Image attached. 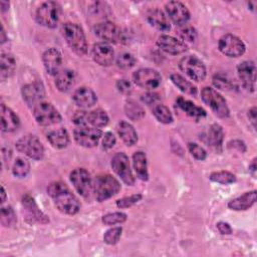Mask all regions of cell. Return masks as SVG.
I'll use <instances>...</instances> for the list:
<instances>
[{
    "label": "cell",
    "instance_id": "cell-1",
    "mask_svg": "<svg viewBox=\"0 0 257 257\" xmlns=\"http://www.w3.org/2000/svg\"><path fill=\"white\" fill-rule=\"evenodd\" d=\"M48 195L53 199L56 208L63 214L74 215L80 209L78 199L62 182H53L47 188Z\"/></svg>",
    "mask_w": 257,
    "mask_h": 257
},
{
    "label": "cell",
    "instance_id": "cell-2",
    "mask_svg": "<svg viewBox=\"0 0 257 257\" xmlns=\"http://www.w3.org/2000/svg\"><path fill=\"white\" fill-rule=\"evenodd\" d=\"M62 35L69 47L78 55L82 56L87 52V42L81 27L75 23H65L62 26Z\"/></svg>",
    "mask_w": 257,
    "mask_h": 257
},
{
    "label": "cell",
    "instance_id": "cell-3",
    "mask_svg": "<svg viewBox=\"0 0 257 257\" xmlns=\"http://www.w3.org/2000/svg\"><path fill=\"white\" fill-rule=\"evenodd\" d=\"M92 189L98 202H103L116 195L120 190L118 181L110 175H99L94 179Z\"/></svg>",
    "mask_w": 257,
    "mask_h": 257
},
{
    "label": "cell",
    "instance_id": "cell-4",
    "mask_svg": "<svg viewBox=\"0 0 257 257\" xmlns=\"http://www.w3.org/2000/svg\"><path fill=\"white\" fill-rule=\"evenodd\" d=\"M60 6L54 1H47L42 3L36 10L37 22L47 28L56 27L60 17Z\"/></svg>",
    "mask_w": 257,
    "mask_h": 257
},
{
    "label": "cell",
    "instance_id": "cell-5",
    "mask_svg": "<svg viewBox=\"0 0 257 257\" xmlns=\"http://www.w3.org/2000/svg\"><path fill=\"white\" fill-rule=\"evenodd\" d=\"M201 98L217 116L227 117L229 115V108L225 98L214 88L209 86L204 87L201 91Z\"/></svg>",
    "mask_w": 257,
    "mask_h": 257
},
{
    "label": "cell",
    "instance_id": "cell-6",
    "mask_svg": "<svg viewBox=\"0 0 257 257\" xmlns=\"http://www.w3.org/2000/svg\"><path fill=\"white\" fill-rule=\"evenodd\" d=\"M18 152L32 160H41L44 156V148L36 136L26 135L16 142Z\"/></svg>",
    "mask_w": 257,
    "mask_h": 257
},
{
    "label": "cell",
    "instance_id": "cell-7",
    "mask_svg": "<svg viewBox=\"0 0 257 257\" xmlns=\"http://www.w3.org/2000/svg\"><path fill=\"white\" fill-rule=\"evenodd\" d=\"M179 67L192 80L202 81L206 77V67L195 55H187L183 57L180 60Z\"/></svg>",
    "mask_w": 257,
    "mask_h": 257
},
{
    "label": "cell",
    "instance_id": "cell-8",
    "mask_svg": "<svg viewBox=\"0 0 257 257\" xmlns=\"http://www.w3.org/2000/svg\"><path fill=\"white\" fill-rule=\"evenodd\" d=\"M33 115L37 123L41 125H51L61 120L58 110L49 102L40 101L33 108Z\"/></svg>",
    "mask_w": 257,
    "mask_h": 257
},
{
    "label": "cell",
    "instance_id": "cell-9",
    "mask_svg": "<svg viewBox=\"0 0 257 257\" xmlns=\"http://www.w3.org/2000/svg\"><path fill=\"white\" fill-rule=\"evenodd\" d=\"M110 165L114 173L121 179V181L125 185L133 186L135 184V178L130 167L128 158L124 153H116L112 157Z\"/></svg>",
    "mask_w": 257,
    "mask_h": 257
},
{
    "label": "cell",
    "instance_id": "cell-10",
    "mask_svg": "<svg viewBox=\"0 0 257 257\" xmlns=\"http://www.w3.org/2000/svg\"><path fill=\"white\" fill-rule=\"evenodd\" d=\"M219 50L229 57H239L244 54L246 47L244 42L233 34L223 35L218 43Z\"/></svg>",
    "mask_w": 257,
    "mask_h": 257
},
{
    "label": "cell",
    "instance_id": "cell-11",
    "mask_svg": "<svg viewBox=\"0 0 257 257\" xmlns=\"http://www.w3.org/2000/svg\"><path fill=\"white\" fill-rule=\"evenodd\" d=\"M133 80L138 86L142 88L155 89L161 84L162 77L156 69L141 68L134 72Z\"/></svg>",
    "mask_w": 257,
    "mask_h": 257
},
{
    "label": "cell",
    "instance_id": "cell-12",
    "mask_svg": "<svg viewBox=\"0 0 257 257\" xmlns=\"http://www.w3.org/2000/svg\"><path fill=\"white\" fill-rule=\"evenodd\" d=\"M101 135L102 132L99 128L87 125H79L73 132L75 142L85 148H93L97 146Z\"/></svg>",
    "mask_w": 257,
    "mask_h": 257
},
{
    "label": "cell",
    "instance_id": "cell-13",
    "mask_svg": "<svg viewBox=\"0 0 257 257\" xmlns=\"http://www.w3.org/2000/svg\"><path fill=\"white\" fill-rule=\"evenodd\" d=\"M69 179H70V182L72 183V185L74 186L75 190L77 191V193L80 196H82L84 198L89 197L93 184H92L89 173L85 169L77 168V169L73 170L70 173Z\"/></svg>",
    "mask_w": 257,
    "mask_h": 257
},
{
    "label": "cell",
    "instance_id": "cell-14",
    "mask_svg": "<svg viewBox=\"0 0 257 257\" xmlns=\"http://www.w3.org/2000/svg\"><path fill=\"white\" fill-rule=\"evenodd\" d=\"M94 34L106 43H118L121 41L122 33L119 27L112 22H101L94 26Z\"/></svg>",
    "mask_w": 257,
    "mask_h": 257
},
{
    "label": "cell",
    "instance_id": "cell-15",
    "mask_svg": "<svg viewBox=\"0 0 257 257\" xmlns=\"http://www.w3.org/2000/svg\"><path fill=\"white\" fill-rule=\"evenodd\" d=\"M22 207L25 213V218L29 223L45 224L49 222L48 217L38 208L34 199L30 195L23 196Z\"/></svg>",
    "mask_w": 257,
    "mask_h": 257
},
{
    "label": "cell",
    "instance_id": "cell-16",
    "mask_svg": "<svg viewBox=\"0 0 257 257\" xmlns=\"http://www.w3.org/2000/svg\"><path fill=\"white\" fill-rule=\"evenodd\" d=\"M237 72L243 86L249 91H254L256 84L255 63L252 60L243 61L237 66Z\"/></svg>",
    "mask_w": 257,
    "mask_h": 257
},
{
    "label": "cell",
    "instance_id": "cell-17",
    "mask_svg": "<svg viewBox=\"0 0 257 257\" xmlns=\"http://www.w3.org/2000/svg\"><path fill=\"white\" fill-rule=\"evenodd\" d=\"M165 9L170 19L179 26L186 24L190 19V12L182 2L170 1L165 5Z\"/></svg>",
    "mask_w": 257,
    "mask_h": 257
},
{
    "label": "cell",
    "instance_id": "cell-18",
    "mask_svg": "<svg viewBox=\"0 0 257 257\" xmlns=\"http://www.w3.org/2000/svg\"><path fill=\"white\" fill-rule=\"evenodd\" d=\"M91 55L97 64L101 66H108L113 61L114 51L108 43L103 41L96 42L91 49Z\"/></svg>",
    "mask_w": 257,
    "mask_h": 257
},
{
    "label": "cell",
    "instance_id": "cell-19",
    "mask_svg": "<svg viewBox=\"0 0 257 257\" xmlns=\"http://www.w3.org/2000/svg\"><path fill=\"white\" fill-rule=\"evenodd\" d=\"M157 45L161 50L172 55L181 54L188 48L186 43H184L182 40L170 35H161L157 40Z\"/></svg>",
    "mask_w": 257,
    "mask_h": 257
},
{
    "label": "cell",
    "instance_id": "cell-20",
    "mask_svg": "<svg viewBox=\"0 0 257 257\" xmlns=\"http://www.w3.org/2000/svg\"><path fill=\"white\" fill-rule=\"evenodd\" d=\"M45 95V89L40 81H35L26 84L22 87V96L25 102L29 105H36Z\"/></svg>",
    "mask_w": 257,
    "mask_h": 257
},
{
    "label": "cell",
    "instance_id": "cell-21",
    "mask_svg": "<svg viewBox=\"0 0 257 257\" xmlns=\"http://www.w3.org/2000/svg\"><path fill=\"white\" fill-rule=\"evenodd\" d=\"M42 62L46 71L51 75H56L60 71L62 62L61 53L56 48H48L42 55Z\"/></svg>",
    "mask_w": 257,
    "mask_h": 257
},
{
    "label": "cell",
    "instance_id": "cell-22",
    "mask_svg": "<svg viewBox=\"0 0 257 257\" xmlns=\"http://www.w3.org/2000/svg\"><path fill=\"white\" fill-rule=\"evenodd\" d=\"M20 125L18 115L4 103H1V130L9 133L16 131Z\"/></svg>",
    "mask_w": 257,
    "mask_h": 257
},
{
    "label": "cell",
    "instance_id": "cell-23",
    "mask_svg": "<svg viewBox=\"0 0 257 257\" xmlns=\"http://www.w3.org/2000/svg\"><path fill=\"white\" fill-rule=\"evenodd\" d=\"M72 99L76 105L86 108L94 105V103L97 100V96L92 89H90L89 87L83 86V87L77 88L74 91L72 95Z\"/></svg>",
    "mask_w": 257,
    "mask_h": 257
},
{
    "label": "cell",
    "instance_id": "cell-24",
    "mask_svg": "<svg viewBox=\"0 0 257 257\" xmlns=\"http://www.w3.org/2000/svg\"><path fill=\"white\" fill-rule=\"evenodd\" d=\"M256 202V191L246 192L243 195L231 200L228 203V207L234 211H244L251 208Z\"/></svg>",
    "mask_w": 257,
    "mask_h": 257
},
{
    "label": "cell",
    "instance_id": "cell-25",
    "mask_svg": "<svg viewBox=\"0 0 257 257\" xmlns=\"http://www.w3.org/2000/svg\"><path fill=\"white\" fill-rule=\"evenodd\" d=\"M148 22L155 28L161 31H169L171 25L168 17L160 9H152L147 14Z\"/></svg>",
    "mask_w": 257,
    "mask_h": 257
},
{
    "label": "cell",
    "instance_id": "cell-26",
    "mask_svg": "<svg viewBox=\"0 0 257 257\" xmlns=\"http://www.w3.org/2000/svg\"><path fill=\"white\" fill-rule=\"evenodd\" d=\"M117 133L126 146H134L138 141V135L134 126L127 121L121 120L117 124Z\"/></svg>",
    "mask_w": 257,
    "mask_h": 257
},
{
    "label": "cell",
    "instance_id": "cell-27",
    "mask_svg": "<svg viewBox=\"0 0 257 257\" xmlns=\"http://www.w3.org/2000/svg\"><path fill=\"white\" fill-rule=\"evenodd\" d=\"M133 166L135 172L139 179L142 181H148L149 173H148V164L147 157L144 152H136L133 155Z\"/></svg>",
    "mask_w": 257,
    "mask_h": 257
},
{
    "label": "cell",
    "instance_id": "cell-28",
    "mask_svg": "<svg viewBox=\"0 0 257 257\" xmlns=\"http://www.w3.org/2000/svg\"><path fill=\"white\" fill-rule=\"evenodd\" d=\"M75 74L70 69H62L55 75V85L58 90L65 92L68 91L74 83Z\"/></svg>",
    "mask_w": 257,
    "mask_h": 257
},
{
    "label": "cell",
    "instance_id": "cell-29",
    "mask_svg": "<svg viewBox=\"0 0 257 257\" xmlns=\"http://www.w3.org/2000/svg\"><path fill=\"white\" fill-rule=\"evenodd\" d=\"M47 140L55 149H63L69 143V135L63 127L51 131L47 135Z\"/></svg>",
    "mask_w": 257,
    "mask_h": 257
},
{
    "label": "cell",
    "instance_id": "cell-30",
    "mask_svg": "<svg viewBox=\"0 0 257 257\" xmlns=\"http://www.w3.org/2000/svg\"><path fill=\"white\" fill-rule=\"evenodd\" d=\"M208 144L217 152H221L223 139H224V132L220 124L214 123L210 126L207 135Z\"/></svg>",
    "mask_w": 257,
    "mask_h": 257
},
{
    "label": "cell",
    "instance_id": "cell-31",
    "mask_svg": "<svg viewBox=\"0 0 257 257\" xmlns=\"http://www.w3.org/2000/svg\"><path fill=\"white\" fill-rule=\"evenodd\" d=\"M16 68V61L12 54L2 53L0 57V75L1 79L4 80L10 77Z\"/></svg>",
    "mask_w": 257,
    "mask_h": 257
},
{
    "label": "cell",
    "instance_id": "cell-32",
    "mask_svg": "<svg viewBox=\"0 0 257 257\" xmlns=\"http://www.w3.org/2000/svg\"><path fill=\"white\" fill-rule=\"evenodd\" d=\"M177 104L183 111H185L190 116L199 118L206 115V110L204 108L196 105L194 102L188 99H185L183 97H179L177 99Z\"/></svg>",
    "mask_w": 257,
    "mask_h": 257
},
{
    "label": "cell",
    "instance_id": "cell-33",
    "mask_svg": "<svg viewBox=\"0 0 257 257\" xmlns=\"http://www.w3.org/2000/svg\"><path fill=\"white\" fill-rule=\"evenodd\" d=\"M171 80L184 93H187L190 95L197 94V87L195 85H193V83L188 81L186 78H184L182 75H180L178 73H172Z\"/></svg>",
    "mask_w": 257,
    "mask_h": 257
},
{
    "label": "cell",
    "instance_id": "cell-34",
    "mask_svg": "<svg viewBox=\"0 0 257 257\" xmlns=\"http://www.w3.org/2000/svg\"><path fill=\"white\" fill-rule=\"evenodd\" d=\"M108 122L107 113L98 108L92 111H88L87 113V124H92L94 127H102L106 125Z\"/></svg>",
    "mask_w": 257,
    "mask_h": 257
},
{
    "label": "cell",
    "instance_id": "cell-35",
    "mask_svg": "<svg viewBox=\"0 0 257 257\" xmlns=\"http://www.w3.org/2000/svg\"><path fill=\"white\" fill-rule=\"evenodd\" d=\"M153 113L156 116V118L162 123L168 124L173 121V115H172L170 109L162 103L154 105Z\"/></svg>",
    "mask_w": 257,
    "mask_h": 257
},
{
    "label": "cell",
    "instance_id": "cell-36",
    "mask_svg": "<svg viewBox=\"0 0 257 257\" xmlns=\"http://www.w3.org/2000/svg\"><path fill=\"white\" fill-rule=\"evenodd\" d=\"M30 171V164L24 158H17L12 166V173L17 178H24Z\"/></svg>",
    "mask_w": 257,
    "mask_h": 257
},
{
    "label": "cell",
    "instance_id": "cell-37",
    "mask_svg": "<svg viewBox=\"0 0 257 257\" xmlns=\"http://www.w3.org/2000/svg\"><path fill=\"white\" fill-rule=\"evenodd\" d=\"M124 110L127 117L131 118L132 120L140 119L145 115V110L143 109V107L133 100H128L126 102L124 106Z\"/></svg>",
    "mask_w": 257,
    "mask_h": 257
},
{
    "label": "cell",
    "instance_id": "cell-38",
    "mask_svg": "<svg viewBox=\"0 0 257 257\" xmlns=\"http://www.w3.org/2000/svg\"><path fill=\"white\" fill-rule=\"evenodd\" d=\"M209 179L212 182L219 183L222 185H227V184H232L236 181V177L234 174L228 172V171H219V172H213Z\"/></svg>",
    "mask_w": 257,
    "mask_h": 257
},
{
    "label": "cell",
    "instance_id": "cell-39",
    "mask_svg": "<svg viewBox=\"0 0 257 257\" xmlns=\"http://www.w3.org/2000/svg\"><path fill=\"white\" fill-rule=\"evenodd\" d=\"M177 33L184 43H185V41L186 42H194L197 37L196 29L193 26H190L187 24L179 26Z\"/></svg>",
    "mask_w": 257,
    "mask_h": 257
},
{
    "label": "cell",
    "instance_id": "cell-40",
    "mask_svg": "<svg viewBox=\"0 0 257 257\" xmlns=\"http://www.w3.org/2000/svg\"><path fill=\"white\" fill-rule=\"evenodd\" d=\"M213 84L216 88L221 90H231L234 86L231 79L223 73H216L213 76Z\"/></svg>",
    "mask_w": 257,
    "mask_h": 257
},
{
    "label": "cell",
    "instance_id": "cell-41",
    "mask_svg": "<svg viewBox=\"0 0 257 257\" xmlns=\"http://www.w3.org/2000/svg\"><path fill=\"white\" fill-rule=\"evenodd\" d=\"M1 223L5 227H10L16 223V216L10 206L1 208Z\"/></svg>",
    "mask_w": 257,
    "mask_h": 257
},
{
    "label": "cell",
    "instance_id": "cell-42",
    "mask_svg": "<svg viewBox=\"0 0 257 257\" xmlns=\"http://www.w3.org/2000/svg\"><path fill=\"white\" fill-rule=\"evenodd\" d=\"M126 220V215L122 212L108 213L102 217V223L105 225H114L123 223Z\"/></svg>",
    "mask_w": 257,
    "mask_h": 257
},
{
    "label": "cell",
    "instance_id": "cell-43",
    "mask_svg": "<svg viewBox=\"0 0 257 257\" xmlns=\"http://www.w3.org/2000/svg\"><path fill=\"white\" fill-rule=\"evenodd\" d=\"M136 63V58L134 57L133 54L128 52H123L119 54L116 58V64L118 67L122 69H128L132 68Z\"/></svg>",
    "mask_w": 257,
    "mask_h": 257
},
{
    "label": "cell",
    "instance_id": "cell-44",
    "mask_svg": "<svg viewBox=\"0 0 257 257\" xmlns=\"http://www.w3.org/2000/svg\"><path fill=\"white\" fill-rule=\"evenodd\" d=\"M121 232H122V229L120 227H114V228H111L109 230H107L104 235H103V241L108 244V245H113L115 244L119 238H120V235H121Z\"/></svg>",
    "mask_w": 257,
    "mask_h": 257
},
{
    "label": "cell",
    "instance_id": "cell-45",
    "mask_svg": "<svg viewBox=\"0 0 257 257\" xmlns=\"http://www.w3.org/2000/svg\"><path fill=\"white\" fill-rule=\"evenodd\" d=\"M143 198L142 194H134L132 196H128V197H124V198H121V199H118L116 201V206L118 208H128V207H132L133 205L137 204L139 201H141Z\"/></svg>",
    "mask_w": 257,
    "mask_h": 257
},
{
    "label": "cell",
    "instance_id": "cell-46",
    "mask_svg": "<svg viewBox=\"0 0 257 257\" xmlns=\"http://www.w3.org/2000/svg\"><path fill=\"white\" fill-rule=\"evenodd\" d=\"M188 150L191 153V155L197 160L203 161L207 158L206 151L196 143H189L188 144Z\"/></svg>",
    "mask_w": 257,
    "mask_h": 257
},
{
    "label": "cell",
    "instance_id": "cell-47",
    "mask_svg": "<svg viewBox=\"0 0 257 257\" xmlns=\"http://www.w3.org/2000/svg\"><path fill=\"white\" fill-rule=\"evenodd\" d=\"M87 113L88 111H84V110H80V111H76L72 117L73 122L76 125H87Z\"/></svg>",
    "mask_w": 257,
    "mask_h": 257
},
{
    "label": "cell",
    "instance_id": "cell-48",
    "mask_svg": "<svg viewBox=\"0 0 257 257\" xmlns=\"http://www.w3.org/2000/svg\"><path fill=\"white\" fill-rule=\"evenodd\" d=\"M101 144H102V148L104 150L111 149L115 145V137H114V135L112 133H110V132L105 133L103 138H102Z\"/></svg>",
    "mask_w": 257,
    "mask_h": 257
},
{
    "label": "cell",
    "instance_id": "cell-49",
    "mask_svg": "<svg viewBox=\"0 0 257 257\" xmlns=\"http://www.w3.org/2000/svg\"><path fill=\"white\" fill-rule=\"evenodd\" d=\"M116 87L122 93H128V92H131V89H132L131 83L126 79H119V80H117Z\"/></svg>",
    "mask_w": 257,
    "mask_h": 257
},
{
    "label": "cell",
    "instance_id": "cell-50",
    "mask_svg": "<svg viewBox=\"0 0 257 257\" xmlns=\"http://www.w3.org/2000/svg\"><path fill=\"white\" fill-rule=\"evenodd\" d=\"M216 226H217V229L219 230V232L221 234H223V235H230L232 233L231 226L228 223H226V222H222V221L218 222L216 224Z\"/></svg>",
    "mask_w": 257,
    "mask_h": 257
},
{
    "label": "cell",
    "instance_id": "cell-51",
    "mask_svg": "<svg viewBox=\"0 0 257 257\" xmlns=\"http://www.w3.org/2000/svg\"><path fill=\"white\" fill-rule=\"evenodd\" d=\"M158 94L154 93V92H147L142 96V99L144 102H146L147 104H152L155 103L156 100L158 99Z\"/></svg>",
    "mask_w": 257,
    "mask_h": 257
},
{
    "label": "cell",
    "instance_id": "cell-52",
    "mask_svg": "<svg viewBox=\"0 0 257 257\" xmlns=\"http://www.w3.org/2000/svg\"><path fill=\"white\" fill-rule=\"evenodd\" d=\"M229 148L233 147V148H237L238 151H240L241 153H244L246 151V146L245 144L242 142V141H239V140H235L233 142H230L229 143Z\"/></svg>",
    "mask_w": 257,
    "mask_h": 257
},
{
    "label": "cell",
    "instance_id": "cell-53",
    "mask_svg": "<svg viewBox=\"0 0 257 257\" xmlns=\"http://www.w3.org/2000/svg\"><path fill=\"white\" fill-rule=\"evenodd\" d=\"M248 117H249V120L251 121L253 127H256V106H253L252 108L249 109Z\"/></svg>",
    "mask_w": 257,
    "mask_h": 257
},
{
    "label": "cell",
    "instance_id": "cell-54",
    "mask_svg": "<svg viewBox=\"0 0 257 257\" xmlns=\"http://www.w3.org/2000/svg\"><path fill=\"white\" fill-rule=\"evenodd\" d=\"M249 171L252 173L253 176H255V172H256V159H253L252 163L249 165Z\"/></svg>",
    "mask_w": 257,
    "mask_h": 257
},
{
    "label": "cell",
    "instance_id": "cell-55",
    "mask_svg": "<svg viewBox=\"0 0 257 257\" xmlns=\"http://www.w3.org/2000/svg\"><path fill=\"white\" fill-rule=\"evenodd\" d=\"M1 195H2L1 203H4V202H5V200H6V192H5L4 187H1Z\"/></svg>",
    "mask_w": 257,
    "mask_h": 257
},
{
    "label": "cell",
    "instance_id": "cell-56",
    "mask_svg": "<svg viewBox=\"0 0 257 257\" xmlns=\"http://www.w3.org/2000/svg\"><path fill=\"white\" fill-rule=\"evenodd\" d=\"M4 41H6V37H5V31H4V28L2 27V31H1V43H3Z\"/></svg>",
    "mask_w": 257,
    "mask_h": 257
}]
</instances>
